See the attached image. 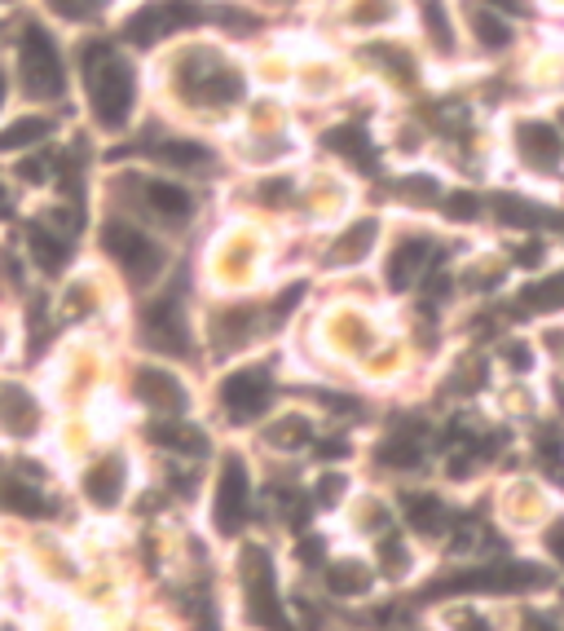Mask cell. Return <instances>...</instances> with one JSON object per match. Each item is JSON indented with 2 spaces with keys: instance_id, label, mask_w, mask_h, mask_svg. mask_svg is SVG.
Instances as JSON below:
<instances>
[{
  "instance_id": "cell-1",
  "label": "cell",
  "mask_w": 564,
  "mask_h": 631,
  "mask_svg": "<svg viewBox=\"0 0 564 631\" xmlns=\"http://www.w3.org/2000/svg\"><path fill=\"white\" fill-rule=\"evenodd\" d=\"M75 71L93 124L101 133H124L137 120V102H142L137 62L110 40H84L75 49Z\"/></svg>"
},
{
  "instance_id": "cell-2",
  "label": "cell",
  "mask_w": 564,
  "mask_h": 631,
  "mask_svg": "<svg viewBox=\"0 0 564 631\" xmlns=\"http://www.w3.org/2000/svg\"><path fill=\"white\" fill-rule=\"evenodd\" d=\"M177 93L185 107L194 111H235L248 97V71L239 62H230L220 49H203V45H185L177 53Z\"/></svg>"
},
{
  "instance_id": "cell-3",
  "label": "cell",
  "mask_w": 564,
  "mask_h": 631,
  "mask_svg": "<svg viewBox=\"0 0 564 631\" xmlns=\"http://www.w3.org/2000/svg\"><path fill=\"white\" fill-rule=\"evenodd\" d=\"M14 80H19L23 97L40 102V107H53V102H62L71 93L62 40L45 23H23V32L14 40Z\"/></svg>"
},
{
  "instance_id": "cell-4",
  "label": "cell",
  "mask_w": 564,
  "mask_h": 631,
  "mask_svg": "<svg viewBox=\"0 0 564 631\" xmlns=\"http://www.w3.org/2000/svg\"><path fill=\"white\" fill-rule=\"evenodd\" d=\"M203 23H212V5H203V0H142L124 19V40L137 49H155Z\"/></svg>"
},
{
  "instance_id": "cell-5",
  "label": "cell",
  "mask_w": 564,
  "mask_h": 631,
  "mask_svg": "<svg viewBox=\"0 0 564 631\" xmlns=\"http://www.w3.org/2000/svg\"><path fill=\"white\" fill-rule=\"evenodd\" d=\"M101 252L129 274L133 287H151V283L164 274V265H168L164 248H159L142 226H133V222H124V217H110V222L101 226Z\"/></svg>"
},
{
  "instance_id": "cell-6",
  "label": "cell",
  "mask_w": 564,
  "mask_h": 631,
  "mask_svg": "<svg viewBox=\"0 0 564 631\" xmlns=\"http://www.w3.org/2000/svg\"><path fill=\"white\" fill-rule=\"evenodd\" d=\"M239 579H243V596H248V618L265 631H296L283 600H278V574L274 561L261 544H248L239 557Z\"/></svg>"
},
{
  "instance_id": "cell-7",
  "label": "cell",
  "mask_w": 564,
  "mask_h": 631,
  "mask_svg": "<svg viewBox=\"0 0 564 631\" xmlns=\"http://www.w3.org/2000/svg\"><path fill=\"white\" fill-rule=\"evenodd\" d=\"M547 574L538 565H525V561H494V565H472V570H459V574H445L436 579L423 596H472V592H529V587H542Z\"/></svg>"
},
{
  "instance_id": "cell-8",
  "label": "cell",
  "mask_w": 564,
  "mask_h": 631,
  "mask_svg": "<svg viewBox=\"0 0 564 631\" xmlns=\"http://www.w3.org/2000/svg\"><path fill=\"white\" fill-rule=\"evenodd\" d=\"M252 512V468L243 455H225L212 486V525L216 535H239Z\"/></svg>"
},
{
  "instance_id": "cell-9",
  "label": "cell",
  "mask_w": 564,
  "mask_h": 631,
  "mask_svg": "<svg viewBox=\"0 0 564 631\" xmlns=\"http://www.w3.org/2000/svg\"><path fill=\"white\" fill-rule=\"evenodd\" d=\"M133 199L151 222H159L168 230H181L194 222V190L185 181H177L172 172H142L133 181Z\"/></svg>"
},
{
  "instance_id": "cell-10",
  "label": "cell",
  "mask_w": 564,
  "mask_h": 631,
  "mask_svg": "<svg viewBox=\"0 0 564 631\" xmlns=\"http://www.w3.org/2000/svg\"><path fill=\"white\" fill-rule=\"evenodd\" d=\"M274 402V380L265 367H239L220 380V406L230 419H239V425H248V419L265 415V406Z\"/></svg>"
},
{
  "instance_id": "cell-11",
  "label": "cell",
  "mask_w": 564,
  "mask_h": 631,
  "mask_svg": "<svg viewBox=\"0 0 564 631\" xmlns=\"http://www.w3.org/2000/svg\"><path fill=\"white\" fill-rule=\"evenodd\" d=\"M142 336L155 354L164 358H185L190 354V328H185V313L177 300H155L146 309V319H142Z\"/></svg>"
},
{
  "instance_id": "cell-12",
  "label": "cell",
  "mask_w": 564,
  "mask_h": 631,
  "mask_svg": "<svg viewBox=\"0 0 564 631\" xmlns=\"http://www.w3.org/2000/svg\"><path fill=\"white\" fill-rule=\"evenodd\" d=\"M151 155L164 164V172H172V177H203L212 164H216V151L207 146V142H199V138H177V133H168V138H155L151 142Z\"/></svg>"
},
{
  "instance_id": "cell-13",
  "label": "cell",
  "mask_w": 564,
  "mask_h": 631,
  "mask_svg": "<svg viewBox=\"0 0 564 631\" xmlns=\"http://www.w3.org/2000/svg\"><path fill=\"white\" fill-rule=\"evenodd\" d=\"M80 490H84V499L93 508H106V512L120 508V499L129 490V464H124V455H101L97 464H88L84 477H80Z\"/></svg>"
},
{
  "instance_id": "cell-14",
  "label": "cell",
  "mask_w": 564,
  "mask_h": 631,
  "mask_svg": "<svg viewBox=\"0 0 564 631\" xmlns=\"http://www.w3.org/2000/svg\"><path fill=\"white\" fill-rule=\"evenodd\" d=\"M71 239H75V230L53 226V217H40V222L27 226V252H32V261H36L45 274H62V270H67V261H71V252H75Z\"/></svg>"
},
{
  "instance_id": "cell-15",
  "label": "cell",
  "mask_w": 564,
  "mask_h": 631,
  "mask_svg": "<svg viewBox=\"0 0 564 631\" xmlns=\"http://www.w3.org/2000/svg\"><path fill=\"white\" fill-rule=\"evenodd\" d=\"M133 384H137V402L142 406H151V410H164V415H177V410H185L190 406V393H185V384L168 371V367H137V376H133Z\"/></svg>"
},
{
  "instance_id": "cell-16",
  "label": "cell",
  "mask_w": 564,
  "mask_h": 631,
  "mask_svg": "<svg viewBox=\"0 0 564 631\" xmlns=\"http://www.w3.org/2000/svg\"><path fill=\"white\" fill-rule=\"evenodd\" d=\"M516 151L529 168H560L564 159V142H560V129L547 124V120H520L516 124Z\"/></svg>"
},
{
  "instance_id": "cell-17",
  "label": "cell",
  "mask_w": 564,
  "mask_h": 631,
  "mask_svg": "<svg viewBox=\"0 0 564 631\" xmlns=\"http://www.w3.org/2000/svg\"><path fill=\"white\" fill-rule=\"evenodd\" d=\"M53 138V116L49 111H23L0 124V155H27Z\"/></svg>"
},
{
  "instance_id": "cell-18",
  "label": "cell",
  "mask_w": 564,
  "mask_h": 631,
  "mask_svg": "<svg viewBox=\"0 0 564 631\" xmlns=\"http://www.w3.org/2000/svg\"><path fill=\"white\" fill-rule=\"evenodd\" d=\"M0 425L14 438H32L40 433V402L32 389L23 384H0Z\"/></svg>"
},
{
  "instance_id": "cell-19",
  "label": "cell",
  "mask_w": 564,
  "mask_h": 631,
  "mask_svg": "<svg viewBox=\"0 0 564 631\" xmlns=\"http://www.w3.org/2000/svg\"><path fill=\"white\" fill-rule=\"evenodd\" d=\"M432 261V243L423 239V235H410V239H401L397 248H393V257H388V270H384V278H388V287L393 291H406V287H415V278L423 274V265Z\"/></svg>"
},
{
  "instance_id": "cell-20",
  "label": "cell",
  "mask_w": 564,
  "mask_h": 631,
  "mask_svg": "<svg viewBox=\"0 0 564 631\" xmlns=\"http://www.w3.org/2000/svg\"><path fill=\"white\" fill-rule=\"evenodd\" d=\"M0 508L19 512V516H49V512H53V499H49L36 481H23V477L5 473V477H0Z\"/></svg>"
},
{
  "instance_id": "cell-21",
  "label": "cell",
  "mask_w": 564,
  "mask_h": 631,
  "mask_svg": "<svg viewBox=\"0 0 564 631\" xmlns=\"http://www.w3.org/2000/svg\"><path fill=\"white\" fill-rule=\"evenodd\" d=\"M146 438L155 442V447H164V451H177L181 460H199L203 455V433L194 429V425H185V419H181V425H177V419H155V425L146 429Z\"/></svg>"
},
{
  "instance_id": "cell-22",
  "label": "cell",
  "mask_w": 564,
  "mask_h": 631,
  "mask_svg": "<svg viewBox=\"0 0 564 631\" xmlns=\"http://www.w3.org/2000/svg\"><path fill=\"white\" fill-rule=\"evenodd\" d=\"M375 235H380V222H375V217H362V222H353V226H349L340 239L331 243V252H326V265H358V261L371 252Z\"/></svg>"
},
{
  "instance_id": "cell-23",
  "label": "cell",
  "mask_w": 564,
  "mask_h": 631,
  "mask_svg": "<svg viewBox=\"0 0 564 631\" xmlns=\"http://www.w3.org/2000/svg\"><path fill=\"white\" fill-rule=\"evenodd\" d=\"M401 512L410 521V531L419 535H441L445 531V521H449V508L441 503V495H428V490H415L401 499Z\"/></svg>"
},
{
  "instance_id": "cell-24",
  "label": "cell",
  "mask_w": 564,
  "mask_h": 631,
  "mask_svg": "<svg viewBox=\"0 0 564 631\" xmlns=\"http://www.w3.org/2000/svg\"><path fill=\"white\" fill-rule=\"evenodd\" d=\"M326 592L331 596H362V592H371V570L362 561H331L326 565Z\"/></svg>"
},
{
  "instance_id": "cell-25",
  "label": "cell",
  "mask_w": 564,
  "mask_h": 631,
  "mask_svg": "<svg viewBox=\"0 0 564 631\" xmlns=\"http://www.w3.org/2000/svg\"><path fill=\"white\" fill-rule=\"evenodd\" d=\"M472 32H477V40L490 49V53H499V49H507L512 45V23L494 10V5H472Z\"/></svg>"
},
{
  "instance_id": "cell-26",
  "label": "cell",
  "mask_w": 564,
  "mask_h": 631,
  "mask_svg": "<svg viewBox=\"0 0 564 631\" xmlns=\"http://www.w3.org/2000/svg\"><path fill=\"white\" fill-rule=\"evenodd\" d=\"M419 460H423L419 429H397V433L380 447V464H384V468H419Z\"/></svg>"
},
{
  "instance_id": "cell-27",
  "label": "cell",
  "mask_w": 564,
  "mask_h": 631,
  "mask_svg": "<svg viewBox=\"0 0 564 631\" xmlns=\"http://www.w3.org/2000/svg\"><path fill=\"white\" fill-rule=\"evenodd\" d=\"M326 146H331L335 155H345L349 164H362V168L375 159V146H371V138H367L362 129H353V124L331 129V133H326Z\"/></svg>"
},
{
  "instance_id": "cell-28",
  "label": "cell",
  "mask_w": 564,
  "mask_h": 631,
  "mask_svg": "<svg viewBox=\"0 0 564 631\" xmlns=\"http://www.w3.org/2000/svg\"><path fill=\"white\" fill-rule=\"evenodd\" d=\"M494 207H499V217L507 226H560L564 222L560 213H551V207H538V203H525V199H507V194Z\"/></svg>"
},
{
  "instance_id": "cell-29",
  "label": "cell",
  "mask_w": 564,
  "mask_h": 631,
  "mask_svg": "<svg viewBox=\"0 0 564 631\" xmlns=\"http://www.w3.org/2000/svg\"><path fill=\"white\" fill-rule=\"evenodd\" d=\"M397 19V0H353L349 5V23L358 32H380Z\"/></svg>"
},
{
  "instance_id": "cell-30",
  "label": "cell",
  "mask_w": 564,
  "mask_h": 631,
  "mask_svg": "<svg viewBox=\"0 0 564 631\" xmlns=\"http://www.w3.org/2000/svg\"><path fill=\"white\" fill-rule=\"evenodd\" d=\"M423 32L441 53H455V27H449V14L441 0H423Z\"/></svg>"
},
{
  "instance_id": "cell-31",
  "label": "cell",
  "mask_w": 564,
  "mask_h": 631,
  "mask_svg": "<svg viewBox=\"0 0 564 631\" xmlns=\"http://www.w3.org/2000/svg\"><path fill=\"white\" fill-rule=\"evenodd\" d=\"M45 10L53 19H62V23L84 27V23H97L106 14V0H45Z\"/></svg>"
},
{
  "instance_id": "cell-32",
  "label": "cell",
  "mask_w": 564,
  "mask_h": 631,
  "mask_svg": "<svg viewBox=\"0 0 564 631\" xmlns=\"http://www.w3.org/2000/svg\"><path fill=\"white\" fill-rule=\"evenodd\" d=\"M529 309H564V270L542 278V283H529L525 296H520Z\"/></svg>"
},
{
  "instance_id": "cell-33",
  "label": "cell",
  "mask_w": 564,
  "mask_h": 631,
  "mask_svg": "<svg viewBox=\"0 0 564 631\" xmlns=\"http://www.w3.org/2000/svg\"><path fill=\"white\" fill-rule=\"evenodd\" d=\"M538 464H542V473H551L555 481H564V442H560L555 429L538 433Z\"/></svg>"
},
{
  "instance_id": "cell-34",
  "label": "cell",
  "mask_w": 564,
  "mask_h": 631,
  "mask_svg": "<svg viewBox=\"0 0 564 631\" xmlns=\"http://www.w3.org/2000/svg\"><path fill=\"white\" fill-rule=\"evenodd\" d=\"M445 213L455 222H477L481 217V199L472 190H455V194H445Z\"/></svg>"
},
{
  "instance_id": "cell-35",
  "label": "cell",
  "mask_w": 564,
  "mask_h": 631,
  "mask_svg": "<svg viewBox=\"0 0 564 631\" xmlns=\"http://www.w3.org/2000/svg\"><path fill=\"white\" fill-rule=\"evenodd\" d=\"M547 552H551V557L564 565V521H555L551 531H547Z\"/></svg>"
},
{
  "instance_id": "cell-36",
  "label": "cell",
  "mask_w": 564,
  "mask_h": 631,
  "mask_svg": "<svg viewBox=\"0 0 564 631\" xmlns=\"http://www.w3.org/2000/svg\"><path fill=\"white\" fill-rule=\"evenodd\" d=\"M542 257H547V252H542V243H533V239H529V243H525V248L516 252V265L533 270V265H542Z\"/></svg>"
},
{
  "instance_id": "cell-37",
  "label": "cell",
  "mask_w": 564,
  "mask_h": 631,
  "mask_svg": "<svg viewBox=\"0 0 564 631\" xmlns=\"http://www.w3.org/2000/svg\"><path fill=\"white\" fill-rule=\"evenodd\" d=\"M507 367H516V371H529V367H533V354H529V345H507Z\"/></svg>"
},
{
  "instance_id": "cell-38",
  "label": "cell",
  "mask_w": 564,
  "mask_h": 631,
  "mask_svg": "<svg viewBox=\"0 0 564 631\" xmlns=\"http://www.w3.org/2000/svg\"><path fill=\"white\" fill-rule=\"evenodd\" d=\"M317 490H322V503H335V499H340V490H345V477H335V473H331V477H322Z\"/></svg>"
},
{
  "instance_id": "cell-39",
  "label": "cell",
  "mask_w": 564,
  "mask_h": 631,
  "mask_svg": "<svg viewBox=\"0 0 564 631\" xmlns=\"http://www.w3.org/2000/svg\"><path fill=\"white\" fill-rule=\"evenodd\" d=\"M455 627H459V631H490V622H485L481 614H472V609H464V614L455 618Z\"/></svg>"
},
{
  "instance_id": "cell-40",
  "label": "cell",
  "mask_w": 564,
  "mask_h": 631,
  "mask_svg": "<svg viewBox=\"0 0 564 631\" xmlns=\"http://www.w3.org/2000/svg\"><path fill=\"white\" fill-rule=\"evenodd\" d=\"M10 93H14V71L0 67V116H5V107H10Z\"/></svg>"
},
{
  "instance_id": "cell-41",
  "label": "cell",
  "mask_w": 564,
  "mask_h": 631,
  "mask_svg": "<svg viewBox=\"0 0 564 631\" xmlns=\"http://www.w3.org/2000/svg\"><path fill=\"white\" fill-rule=\"evenodd\" d=\"M525 631H555V622H547L542 614H529V618H525Z\"/></svg>"
},
{
  "instance_id": "cell-42",
  "label": "cell",
  "mask_w": 564,
  "mask_h": 631,
  "mask_svg": "<svg viewBox=\"0 0 564 631\" xmlns=\"http://www.w3.org/2000/svg\"><path fill=\"white\" fill-rule=\"evenodd\" d=\"M485 5H494V10H512V14H520V10H525V0H485Z\"/></svg>"
},
{
  "instance_id": "cell-43",
  "label": "cell",
  "mask_w": 564,
  "mask_h": 631,
  "mask_svg": "<svg viewBox=\"0 0 564 631\" xmlns=\"http://www.w3.org/2000/svg\"><path fill=\"white\" fill-rule=\"evenodd\" d=\"M5 207H10V186H5V177H0V217H5Z\"/></svg>"
},
{
  "instance_id": "cell-44",
  "label": "cell",
  "mask_w": 564,
  "mask_h": 631,
  "mask_svg": "<svg viewBox=\"0 0 564 631\" xmlns=\"http://www.w3.org/2000/svg\"><path fill=\"white\" fill-rule=\"evenodd\" d=\"M560 230H564V222H560Z\"/></svg>"
},
{
  "instance_id": "cell-45",
  "label": "cell",
  "mask_w": 564,
  "mask_h": 631,
  "mask_svg": "<svg viewBox=\"0 0 564 631\" xmlns=\"http://www.w3.org/2000/svg\"><path fill=\"white\" fill-rule=\"evenodd\" d=\"M0 5H5V0H0Z\"/></svg>"
}]
</instances>
